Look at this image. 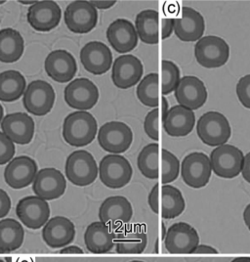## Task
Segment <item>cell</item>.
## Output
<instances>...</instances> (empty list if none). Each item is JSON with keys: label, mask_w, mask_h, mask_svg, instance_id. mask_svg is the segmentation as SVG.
Returning <instances> with one entry per match:
<instances>
[{"label": "cell", "mask_w": 250, "mask_h": 262, "mask_svg": "<svg viewBox=\"0 0 250 262\" xmlns=\"http://www.w3.org/2000/svg\"><path fill=\"white\" fill-rule=\"evenodd\" d=\"M98 124L95 118L85 111L70 114L63 124V137L74 147L87 146L96 137Z\"/></svg>", "instance_id": "obj_1"}, {"label": "cell", "mask_w": 250, "mask_h": 262, "mask_svg": "<svg viewBox=\"0 0 250 262\" xmlns=\"http://www.w3.org/2000/svg\"><path fill=\"white\" fill-rule=\"evenodd\" d=\"M148 203L152 211L161 214L163 219H176L185 210V200L181 191L169 184L162 187L158 184L153 186Z\"/></svg>", "instance_id": "obj_2"}, {"label": "cell", "mask_w": 250, "mask_h": 262, "mask_svg": "<svg viewBox=\"0 0 250 262\" xmlns=\"http://www.w3.org/2000/svg\"><path fill=\"white\" fill-rule=\"evenodd\" d=\"M196 132L199 139L210 147L226 144L232 135L227 118L218 112H208L202 115L197 121Z\"/></svg>", "instance_id": "obj_3"}, {"label": "cell", "mask_w": 250, "mask_h": 262, "mask_svg": "<svg viewBox=\"0 0 250 262\" xmlns=\"http://www.w3.org/2000/svg\"><path fill=\"white\" fill-rule=\"evenodd\" d=\"M65 168L66 178L76 186L90 185L98 176V165L94 157L83 150L71 154L66 159Z\"/></svg>", "instance_id": "obj_4"}, {"label": "cell", "mask_w": 250, "mask_h": 262, "mask_svg": "<svg viewBox=\"0 0 250 262\" xmlns=\"http://www.w3.org/2000/svg\"><path fill=\"white\" fill-rule=\"evenodd\" d=\"M133 170L129 161L120 155L104 157L99 165L102 183L110 189H120L130 182Z\"/></svg>", "instance_id": "obj_5"}, {"label": "cell", "mask_w": 250, "mask_h": 262, "mask_svg": "<svg viewBox=\"0 0 250 262\" xmlns=\"http://www.w3.org/2000/svg\"><path fill=\"white\" fill-rule=\"evenodd\" d=\"M195 56L197 63L203 68H220L228 62L230 47L223 38L215 35H207L196 42Z\"/></svg>", "instance_id": "obj_6"}, {"label": "cell", "mask_w": 250, "mask_h": 262, "mask_svg": "<svg viewBox=\"0 0 250 262\" xmlns=\"http://www.w3.org/2000/svg\"><path fill=\"white\" fill-rule=\"evenodd\" d=\"M133 132L121 121H109L101 126L98 132L99 145L111 155H120L130 148Z\"/></svg>", "instance_id": "obj_7"}, {"label": "cell", "mask_w": 250, "mask_h": 262, "mask_svg": "<svg viewBox=\"0 0 250 262\" xmlns=\"http://www.w3.org/2000/svg\"><path fill=\"white\" fill-rule=\"evenodd\" d=\"M244 156L239 148L233 145H221L210 155L211 169L215 174L226 179L237 177L241 172Z\"/></svg>", "instance_id": "obj_8"}, {"label": "cell", "mask_w": 250, "mask_h": 262, "mask_svg": "<svg viewBox=\"0 0 250 262\" xmlns=\"http://www.w3.org/2000/svg\"><path fill=\"white\" fill-rule=\"evenodd\" d=\"M64 18L71 32L83 34L90 33L97 26L98 12L89 1L77 0L67 5Z\"/></svg>", "instance_id": "obj_9"}, {"label": "cell", "mask_w": 250, "mask_h": 262, "mask_svg": "<svg viewBox=\"0 0 250 262\" xmlns=\"http://www.w3.org/2000/svg\"><path fill=\"white\" fill-rule=\"evenodd\" d=\"M55 90L44 80H34L25 90L22 104L26 110L34 116L47 115L54 106Z\"/></svg>", "instance_id": "obj_10"}, {"label": "cell", "mask_w": 250, "mask_h": 262, "mask_svg": "<svg viewBox=\"0 0 250 262\" xmlns=\"http://www.w3.org/2000/svg\"><path fill=\"white\" fill-rule=\"evenodd\" d=\"M198 245L197 231L185 222L175 223L164 236V246L169 253H194Z\"/></svg>", "instance_id": "obj_11"}, {"label": "cell", "mask_w": 250, "mask_h": 262, "mask_svg": "<svg viewBox=\"0 0 250 262\" xmlns=\"http://www.w3.org/2000/svg\"><path fill=\"white\" fill-rule=\"evenodd\" d=\"M16 213L22 224L30 229L43 227L50 217V208L43 199L37 196L22 198L17 205Z\"/></svg>", "instance_id": "obj_12"}, {"label": "cell", "mask_w": 250, "mask_h": 262, "mask_svg": "<svg viewBox=\"0 0 250 262\" xmlns=\"http://www.w3.org/2000/svg\"><path fill=\"white\" fill-rule=\"evenodd\" d=\"M97 86L88 78H76L65 88V103L73 109L87 111L98 102Z\"/></svg>", "instance_id": "obj_13"}, {"label": "cell", "mask_w": 250, "mask_h": 262, "mask_svg": "<svg viewBox=\"0 0 250 262\" xmlns=\"http://www.w3.org/2000/svg\"><path fill=\"white\" fill-rule=\"evenodd\" d=\"M210 160L206 154H190L182 162L181 174L187 185L195 189L207 186L211 177Z\"/></svg>", "instance_id": "obj_14"}, {"label": "cell", "mask_w": 250, "mask_h": 262, "mask_svg": "<svg viewBox=\"0 0 250 262\" xmlns=\"http://www.w3.org/2000/svg\"><path fill=\"white\" fill-rule=\"evenodd\" d=\"M132 215L133 208L125 196H109L103 202L99 209L100 221L111 229H120L129 223Z\"/></svg>", "instance_id": "obj_15"}, {"label": "cell", "mask_w": 250, "mask_h": 262, "mask_svg": "<svg viewBox=\"0 0 250 262\" xmlns=\"http://www.w3.org/2000/svg\"><path fill=\"white\" fill-rule=\"evenodd\" d=\"M27 18L33 30L46 33L52 31L59 25L62 11L55 1H35L30 7Z\"/></svg>", "instance_id": "obj_16"}, {"label": "cell", "mask_w": 250, "mask_h": 262, "mask_svg": "<svg viewBox=\"0 0 250 262\" xmlns=\"http://www.w3.org/2000/svg\"><path fill=\"white\" fill-rule=\"evenodd\" d=\"M66 182L63 173L53 167L42 168L33 183L34 194L45 201H53L65 194Z\"/></svg>", "instance_id": "obj_17"}, {"label": "cell", "mask_w": 250, "mask_h": 262, "mask_svg": "<svg viewBox=\"0 0 250 262\" xmlns=\"http://www.w3.org/2000/svg\"><path fill=\"white\" fill-rule=\"evenodd\" d=\"M206 30L202 15L191 7H183L179 17L173 19V31L176 36L185 42L198 41Z\"/></svg>", "instance_id": "obj_18"}, {"label": "cell", "mask_w": 250, "mask_h": 262, "mask_svg": "<svg viewBox=\"0 0 250 262\" xmlns=\"http://www.w3.org/2000/svg\"><path fill=\"white\" fill-rule=\"evenodd\" d=\"M144 73L142 62L133 55H121L112 66L111 79L120 89H128L139 82Z\"/></svg>", "instance_id": "obj_19"}, {"label": "cell", "mask_w": 250, "mask_h": 262, "mask_svg": "<svg viewBox=\"0 0 250 262\" xmlns=\"http://www.w3.org/2000/svg\"><path fill=\"white\" fill-rule=\"evenodd\" d=\"M81 64L88 73L101 76L106 74L112 64V54L109 47L100 41H91L80 51Z\"/></svg>", "instance_id": "obj_20"}, {"label": "cell", "mask_w": 250, "mask_h": 262, "mask_svg": "<svg viewBox=\"0 0 250 262\" xmlns=\"http://www.w3.org/2000/svg\"><path fill=\"white\" fill-rule=\"evenodd\" d=\"M207 97L208 93L204 83L196 77L187 76L181 78L175 90V98L179 105L192 111L201 108Z\"/></svg>", "instance_id": "obj_21"}, {"label": "cell", "mask_w": 250, "mask_h": 262, "mask_svg": "<svg viewBox=\"0 0 250 262\" xmlns=\"http://www.w3.org/2000/svg\"><path fill=\"white\" fill-rule=\"evenodd\" d=\"M37 172V164L33 159L21 156L13 159L5 167L4 179L13 189H22L33 183Z\"/></svg>", "instance_id": "obj_22"}, {"label": "cell", "mask_w": 250, "mask_h": 262, "mask_svg": "<svg viewBox=\"0 0 250 262\" xmlns=\"http://www.w3.org/2000/svg\"><path fill=\"white\" fill-rule=\"evenodd\" d=\"M45 72L56 82H70L77 72L76 59L66 50H55L45 59Z\"/></svg>", "instance_id": "obj_23"}, {"label": "cell", "mask_w": 250, "mask_h": 262, "mask_svg": "<svg viewBox=\"0 0 250 262\" xmlns=\"http://www.w3.org/2000/svg\"><path fill=\"white\" fill-rule=\"evenodd\" d=\"M76 237L75 224L66 217L55 216L49 219L42 229V238L51 249L67 247Z\"/></svg>", "instance_id": "obj_24"}, {"label": "cell", "mask_w": 250, "mask_h": 262, "mask_svg": "<svg viewBox=\"0 0 250 262\" xmlns=\"http://www.w3.org/2000/svg\"><path fill=\"white\" fill-rule=\"evenodd\" d=\"M2 132L18 145L32 142L34 135V121L32 117L24 113L7 115L1 121Z\"/></svg>", "instance_id": "obj_25"}, {"label": "cell", "mask_w": 250, "mask_h": 262, "mask_svg": "<svg viewBox=\"0 0 250 262\" xmlns=\"http://www.w3.org/2000/svg\"><path fill=\"white\" fill-rule=\"evenodd\" d=\"M107 38L110 46L118 53L130 52L138 44V34L135 27L125 19H118L109 25Z\"/></svg>", "instance_id": "obj_26"}, {"label": "cell", "mask_w": 250, "mask_h": 262, "mask_svg": "<svg viewBox=\"0 0 250 262\" xmlns=\"http://www.w3.org/2000/svg\"><path fill=\"white\" fill-rule=\"evenodd\" d=\"M164 131L171 137H184L195 127L196 116L192 110L183 106H174L163 117Z\"/></svg>", "instance_id": "obj_27"}, {"label": "cell", "mask_w": 250, "mask_h": 262, "mask_svg": "<svg viewBox=\"0 0 250 262\" xmlns=\"http://www.w3.org/2000/svg\"><path fill=\"white\" fill-rule=\"evenodd\" d=\"M117 234L107 224L99 221L91 223L84 233V243L88 251L95 254L107 253L112 250Z\"/></svg>", "instance_id": "obj_28"}, {"label": "cell", "mask_w": 250, "mask_h": 262, "mask_svg": "<svg viewBox=\"0 0 250 262\" xmlns=\"http://www.w3.org/2000/svg\"><path fill=\"white\" fill-rule=\"evenodd\" d=\"M117 252L120 254L142 253L148 244L146 227L141 224L120 230L117 235Z\"/></svg>", "instance_id": "obj_29"}, {"label": "cell", "mask_w": 250, "mask_h": 262, "mask_svg": "<svg viewBox=\"0 0 250 262\" xmlns=\"http://www.w3.org/2000/svg\"><path fill=\"white\" fill-rule=\"evenodd\" d=\"M24 50L25 41L18 31L10 28L0 31V62H17L21 59Z\"/></svg>", "instance_id": "obj_30"}, {"label": "cell", "mask_w": 250, "mask_h": 262, "mask_svg": "<svg viewBox=\"0 0 250 262\" xmlns=\"http://www.w3.org/2000/svg\"><path fill=\"white\" fill-rule=\"evenodd\" d=\"M25 231L22 224L12 219L0 221V252H11L22 247Z\"/></svg>", "instance_id": "obj_31"}, {"label": "cell", "mask_w": 250, "mask_h": 262, "mask_svg": "<svg viewBox=\"0 0 250 262\" xmlns=\"http://www.w3.org/2000/svg\"><path fill=\"white\" fill-rule=\"evenodd\" d=\"M135 25L138 37L144 43H158L160 22L157 12L152 9L140 12L136 17Z\"/></svg>", "instance_id": "obj_32"}, {"label": "cell", "mask_w": 250, "mask_h": 262, "mask_svg": "<svg viewBox=\"0 0 250 262\" xmlns=\"http://www.w3.org/2000/svg\"><path fill=\"white\" fill-rule=\"evenodd\" d=\"M26 90V78L18 71L0 74V101L13 102L21 98Z\"/></svg>", "instance_id": "obj_33"}, {"label": "cell", "mask_w": 250, "mask_h": 262, "mask_svg": "<svg viewBox=\"0 0 250 262\" xmlns=\"http://www.w3.org/2000/svg\"><path fill=\"white\" fill-rule=\"evenodd\" d=\"M138 168L142 174L149 179H158L162 170L160 168L158 144H149L142 149L138 156Z\"/></svg>", "instance_id": "obj_34"}, {"label": "cell", "mask_w": 250, "mask_h": 262, "mask_svg": "<svg viewBox=\"0 0 250 262\" xmlns=\"http://www.w3.org/2000/svg\"><path fill=\"white\" fill-rule=\"evenodd\" d=\"M136 94L143 105L150 108H156L160 103L158 75L152 73L144 77L137 88Z\"/></svg>", "instance_id": "obj_35"}, {"label": "cell", "mask_w": 250, "mask_h": 262, "mask_svg": "<svg viewBox=\"0 0 250 262\" xmlns=\"http://www.w3.org/2000/svg\"><path fill=\"white\" fill-rule=\"evenodd\" d=\"M162 182L165 185L173 182L178 178L180 172V162L176 156L165 149L162 150Z\"/></svg>", "instance_id": "obj_36"}, {"label": "cell", "mask_w": 250, "mask_h": 262, "mask_svg": "<svg viewBox=\"0 0 250 262\" xmlns=\"http://www.w3.org/2000/svg\"><path fill=\"white\" fill-rule=\"evenodd\" d=\"M163 94L167 95L176 90L180 81V70L178 66L171 61L163 60Z\"/></svg>", "instance_id": "obj_37"}, {"label": "cell", "mask_w": 250, "mask_h": 262, "mask_svg": "<svg viewBox=\"0 0 250 262\" xmlns=\"http://www.w3.org/2000/svg\"><path fill=\"white\" fill-rule=\"evenodd\" d=\"M158 122H160V109L155 108L151 112H149V114L147 115V117L145 118L144 121V130L146 132V134L152 139L157 141L158 137H160V133H158Z\"/></svg>", "instance_id": "obj_38"}, {"label": "cell", "mask_w": 250, "mask_h": 262, "mask_svg": "<svg viewBox=\"0 0 250 262\" xmlns=\"http://www.w3.org/2000/svg\"><path fill=\"white\" fill-rule=\"evenodd\" d=\"M16 153L14 143L3 133L0 132V165L8 164Z\"/></svg>", "instance_id": "obj_39"}, {"label": "cell", "mask_w": 250, "mask_h": 262, "mask_svg": "<svg viewBox=\"0 0 250 262\" xmlns=\"http://www.w3.org/2000/svg\"><path fill=\"white\" fill-rule=\"evenodd\" d=\"M237 95L242 106L250 109V75L239 79L237 84Z\"/></svg>", "instance_id": "obj_40"}, {"label": "cell", "mask_w": 250, "mask_h": 262, "mask_svg": "<svg viewBox=\"0 0 250 262\" xmlns=\"http://www.w3.org/2000/svg\"><path fill=\"white\" fill-rule=\"evenodd\" d=\"M11 209V200L9 195L0 189V219L5 217Z\"/></svg>", "instance_id": "obj_41"}, {"label": "cell", "mask_w": 250, "mask_h": 262, "mask_svg": "<svg viewBox=\"0 0 250 262\" xmlns=\"http://www.w3.org/2000/svg\"><path fill=\"white\" fill-rule=\"evenodd\" d=\"M163 33H162V38L166 39L171 36L173 32V19L171 18H164L163 20Z\"/></svg>", "instance_id": "obj_42"}, {"label": "cell", "mask_w": 250, "mask_h": 262, "mask_svg": "<svg viewBox=\"0 0 250 262\" xmlns=\"http://www.w3.org/2000/svg\"><path fill=\"white\" fill-rule=\"evenodd\" d=\"M241 173H242L244 180L250 184V152L246 154V156H244Z\"/></svg>", "instance_id": "obj_43"}, {"label": "cell", "mask_w": 250, "mask_h": 262, "mask_svg": "<svg viewBox=\"0 0 250 262\" xmlns=\"http://www.w3.org/2000/svg\"><path fill=\"white\" fill-rule=\"evenodd\" d=\"M96 9H101V10H105V9H109L110 7H112L117 1H89Z\"/></svg>", "instance_id": "obj_44"}, {"label": "cell", "mask_w": 250, "mask_h": 262, "mask_svg": "<svg viewBox=\"0 0 250 262\" xmlns=\"http://www.w3.org/2000/svg\"><path fill=\"white\" fill-rule=\"evenodd\" d=\"M217 250L207 245H198L194 251V253H217Z\"/></svg>", "instance_id": "obj_45"}, {"label": "cell", "mask_w": 250, "mask_h": 262, "mask_svg": "<svg viewBox=\"0 0 250 262\" xmlns=\"http://www.w3.org/2000/svg\"><path fill=\"white\" fill-rule=\"evenodd\" d=\"M60 253H83V251L76 246H71V247H65L63 248Z\"/></svg>", "instance_id": "obj_46"}, {"label": "cell", "mask_w": 250, "mask_h": 262, "mask_svg": "<svg viewBox=\"0 0 250 262\" xmlns=\"http://www.w3.org/2000/svg\"><path fill=\"white\" fill-rule=\"evenodd\" d=\"M243 220H244L245 225L247 226V228L250 231V204L243 211Z\"/></svg>", "instance_id": "obj_47"}, {"label": "cell", "mask_w": 250, "mask_h": 262, "mask_svg": "<svg viewBox=\"0 0 250 262\" xmlns=\"http://www.w3.org/2000/svg\"><path fill=\"white\" fill-rule=\"evenodd\" d=\"M232 262H250V257H237Z\"/></svg>", "instance_id": "obj_48"}, {"label": "cell", "mask_w": 250, "mask_h": 262, "mask_svg": "<svg viewBox=\"0 0 250 262\" xmlns=\"http://www.w3.org/2000/svg\"><path fill=\"white\" fill-rule=\"evenodd\" d=\"M3 114H4V111H3L2 106L0 105V122L2 121V119H3Z\"/></svg>", "instance_id": "obj_49"}, {"label": "cell", "mask_w": 250, "mask_h": 262, "mask_svg": "<svg viewBox=\"0 0 250 262\" xmlns=\"http://www.w3.org/2000/svg\"><path fill=\"white\" fill-rule=\"evenodd\" d=\"M20 3H22V4H34L35 1H20Z\"/></svg>", "instance_id": "obj_50"}, {"label": "cell", "mask_w": 250, "mask_h": 262, "mask_svg": "<svg viewBox=\"0 0 250 262\" xmlns=\"http://www.w3.org/2000/svg\"><path fill=\"white\" fill-rule=\"evenodd\" d=\"M3 3H5V1H0V5H1V4H3Z\"/></svg>", "instance_id": "obj_51"}, {"label": "cell", "mask_w": 250, "mask_h": 262, "mask_svg": "<svg viewBox=\"0 0 250 262\" xmlns=\"http://www.w3.org/2000/svg\"><path fill=\"white\" fill-rule=\"evenodd\" d=\"M131 262H143V261H139V260H134V261H131Z\"/></svg>", "instance_id": "obj_52"}, {"label": "cell", "mask_w": 250, "mask_h": 262, "mask_svg": "<svg viewBox=\"0 0 250 262\" xmlns=\"http://www.w3.org/2000/svg\"><path fill=\"white\" fill-rule=\"evenodd\" d=\"M0 262H4V261H3V260H1V259H0Z\"/></svg>", "instance_id": "obj_53"}]
</instances>
